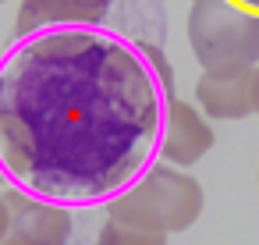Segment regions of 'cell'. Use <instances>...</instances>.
I'll use <instances>...</instances> for the list:
<instances>
[{"label":"cell","instance_id":"obj_13","mask_svg":"<svg viewBox=\"0 0 259 245\" xmlns=\"http://www.w3.org/2000/svg\"><path fill=\"white\" fill-rule=\"evenodd\" d=\"M255 181H259V174H255Z\"/></svg>","mask_w":259,"mask_h":245},{"label":"cell","instance_id":"obj_4","mask_svg":"<svg viewBox=\"0 0 259 245\" xmlns=\"http://www.w3.org/2000/svg\"><path fill=\"white\" fill-rule=\"evenodd\" d=\"M195 107L217 121L259 114V64H217L195 78Z\"/></svg>","mask_w":259,"mask_h":245},{"label":"cell","instance_id":"obj_3","mask_svg":"<svg viewBox=\"0 0 259 245\" xmlns=\"http://www.w3.org/2000/svg\"><path fill=\"white\" fill-rule=\"evenodd\" d=\"M188 47L202 68L259 64V15L231 0H192Z\"/></svg>","mask_w":259,"mask_h":245},{"label":"cell","instance_id":"obj_9","mask_svg":"<svg viewBox=\"0 0 259 245\" xmlns=\"http://www.w3.org/2000/svg\"><path fill=\"white\" fill-rule=\"evenodd\" d=\"M8 231V202H4V192H0V238Z\"/></svg>","mask_w":259,"mask_h":245},{"label":"cell","instance_id":"obj_12","mask_svg":"<svg viewBox=\"0 0 259 245\" xmlns=\"http://www.w3.org/2000/svg\"><path fill=\"white\" fill-rule=\"evenodd\" d=\"M0 4H8V0H0Z\"/></svg>","mask_w":259,"mask_h":245},{"label":"cell","instance_id":"obj_5","mask_svg":"<svg viewBox=\"0 0 259 245\" xmlns=\"http://www.w3.org/2000/svg\"><path fill=\"white\" fill-rule=\"evenodd\" d=\"M8 202V231L0 238V245H68L75 220L68 206L36 199L22 188H8L4 192Z\"/></svg>","mask_w":259,"mask_h":245},{"label":"cell","instance_id":"obj_6","mask_svg":"<svg viewBox=\"0 0 259 245\" xmlns=\"http://www.w3.org/2000/svg\"><path fill=\"white\" fill-rule=\"evenodd\" d=\"M217 135L206 121V114L188 103L170 96L167 110H163V128H160V146H156V160L170 164V167H195L209 149H213Z\"/></svg>","mask_w":259,"mask_h":245},{"label":"cell","instance_id":"obj_2","mask_svg":"<svg viewBox=\"0 0 259 245\" xmlns=\"http://www.w3.org/2000/svg\"><path fill=\"white\" fill-rule=\"evenodd\" d=\"M202 206H206L202 185L188 171L156 160L107 202V217L132 227L181 234L202 217Z\"/></svg>","mask_w":259,"mask_h":245},{"label":"cell","instance_id":"obj_11","mask_svg":"<svg viewBox=\"0 0 259 245\" xmlns=\"http://www.w3.org/2000/svg\"><path fill=\"white\" fill-rule=\"evenodd\" d=\"M0 185H8V178H4V171H0Z\"/></svg>","mask_w":259,"mask_h":245},{"label":"cell","instance_id":"obj_1","mask_svg":"<svg viewBox=\"0 0 259 245\" xmlns=\"http://www.w3.org/2000/svg\"><path fill=\"white\" fill-rule=\"evenodd\" d=\"M174 68L160 43L100 25H50L0 57V171L57 202L100 206L160 146Z\"/></svg>","mask_w":259,"mask_h":245},{"label":"cell","instance_id":"obj_8","mask_svg":"<svg viewBox=\"0 0 259 245\" xmlns=\"http://www.w3.org/2000/svg\"><path fill=\"white\" fill-rule=\"evenodd\" d=\"M170 234L163 231H149V227H132V224H117L107 217V224L96 234V245H167Z\"/></svg>","mask_w":259,"mask_h":245},{"label":"cell","instance_id":"obj_10","mask_svg":"<svg viewBox=\"0 0 259 245\" xmlns=\"http://www.w3.org/2000/svg\"><path fill=\"white\" fill-rule=\"evenodd\" d=\"M231 4H238V8H248V11H255V15H259V0H231Z\"/></svg>","mask_w":259,"mask_h":245},{"label":"cell","instance_id":"obj_7","mask_svg":"<svg viewBox=\"0 0 259 245\" xmlns=\"http://www.w3.org/2000/svg\"><path fill=\"white\" fill-rule=\"evenodd\" d=\"M124 0H22L15 29L18 36L50 29V25H110V15Z\"/></svg>","mask_w":259,"mask_h":245}]
</instances>
